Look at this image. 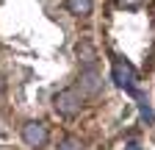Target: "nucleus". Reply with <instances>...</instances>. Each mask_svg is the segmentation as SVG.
<instances>
[{"instance_id": "1", "label": "nucleus", "mask_w": 155, "mask_h": 150, "mask_svg": "<svg viewBox=\"0 0 155 150\" xmlns=\"http://www.w3.org/2000/svg\"><path fill=\"white\" fill-rule=\"evenodd\" d=\"M53 103H55V111H58V114H64V117H75L78 111H81V95H78L75 89L58 92Z\"/></svg>"}, {"instance_id": "2", "label": "nucleus", "mask_w": 155, "mask_h": 150, "mask_svg": "<svg viewBox=\"0 0 155 150\" xmlns=\"http://www.w3.org/2000/svg\"><path fill=\"white\" fill-rule=\"evenodd\" d=\"M114 81L119 84L122 89H127L130 95L139 97V92H136V72H133V67H130L127 61H122V59L114 61Z\"/></svg>"}, {"instance_id": "3", "label": "nucleus", "mask_w": 155, "mask_h": 150, "mask_svg": "<svg viewBox=\"0 0 155 150\" xmlns=\"http://www.w3.org/2000/svg\"><path fill=\"white\" fill-rule=\"evenodd\" d=\"M22 139H25L28 147H42V145L47 142V128H45L42 122H28V125L22 128Z\"/></svg>"}, {"instance_id": "4", "label": "nucleus", "mask_w": 155, "mask_h": 150, "mask_svg": "<svg viewBox=\"0 0 155 150\" xmlns=\"http://www.w3.org/2000/svg\"><path fill=\"white\" fill-rule=\"evenodd\" d=\"M100 86H103V81H100V75H97V70L89 67L86 72H81V95H97Z\"/></svg>"}, {"instance_id": "5", "label": "nucleus", "mask_w": 155, "mask_h": 150, "mask_svg": "<svg viewBox=\"0 0 155 150\" xmlns=\"http://www.w3.org/2000/svg\"><path fill=\"white\" fill-rule=\"evenodd\" d=\"M67 9L78 17H83V14L91 11V0H67Z\"/></svg>"}, {"instance_id": "6", "label": "nucleus", "mask_w": 155, "mask_h": 150, "mask_svg": "<svg viewBox=\"0 0 155 150\" xmlns=\"http://www.w3.org/2000/svg\"><path fill=\"white\" fill-rule=\"evenodd\" d=\"M78 53H81V56H83V61H86L89 67L94 64V47H91V45H86V42H83L81 47H78Z\"/></svg>"}, {"instance_id": "7", "label": "nucleus", "mask_w": 155, "mask_h": 150, "mask_svg": "<svg viewBox=\"0 0 155 150\" xmlns=\"http://www.w3.org/2000/svg\"><path fill=\"white\" fill-rule=\"evenodd\" d=\"M139 111H141V120H144L147 125H152V120H155V114H152V108L147 106V100H141V103H139Z\"/></svg>"}, {"instance_id": "8", "label": "nucleus", "mask_w": 155, "mask_h": 150, "mask_svg": "<svg viewBox=\"0 0 155 150\" xmlns=\"http://www.w3.org/2000/svg\"><path fill=\"white\" fill-rule=\"evenodd\" d=\"M58 150H83V145L78 139H64L61 145H58Z\"/></svg>"}, {"instance_id": "9", "label": "nucleus", "mask_w": 155, "mask_h": 150, "mask_svg": "<svg viewBox=\"0 0 155 150\" xmlns=\"http://www.w3.org/2000/svg\"><path fill=\"white\" fill-rule=\"evenodd\" d=\"M139 3H141V0H122V6H127V9H136Z\"/></svg>"}, {"instance_id": "10", "label": "nucleus", "mask_w": 155, "mask_h": 150, "mask_svg": "<svg viewBox=\"0 0 155 150\" xmlns=\"http://www.w3.org/2000/svg\"><path fill=\"white\" fill-rule=\"evenodd\" d=\"M127 150H141V147L136 145V142H130V145H127Z\"/></svg>"}, {"instance_id": "11", "label": "nucleus", "mask_w": 155, "mask_h": 150, "mask_svg": "<svg viewBox=\"0 0 155 150\" xmlns=\"http://www.w3.org/2000/svg\"><path fill=\"white\" fill-rule=\"evenodd\" d=\"M0 92H3V78H0Z\"/></svg>"}]
</instances>
